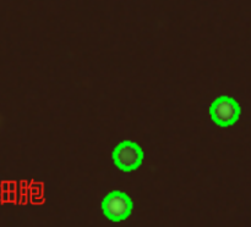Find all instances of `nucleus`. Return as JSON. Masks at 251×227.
I'll use <instances>...</instances> for the list:
<instances>
[{
  "label": "nucleus",
  "mask_w": 251,
  "mask_h": 227,
  "mask_svg": "<svg viewBox=\"0 0 251 227\" xmlns=\"http://www.w3.org/2000/svg\"><path fill=\"white\" fill-rule=\"evenodd\" d=\"M103 214L112 221H123L127 219L132 211V202L127 194L123 192L109 193L102 203Z\"/></svg>",
  "instance_id": "2"
},
{
  "label": "nucleus",
  "mask_w": 251,
  "mask_h": 227,
  "mask_svg": "<svg viewBox=\"0 0 251 227\" xmlns=\"http://www.w3.org/2000/svg\"><path fill=\"white\" fill-rule=\"evenodd\" d=\"M113 160L118 168L129 172L136 170L141 165L144 160V153L134 142H122L115 146L113 151Z\"/></svg>",
  "instance_id": "1"
},
{
  "label": "nucleus",
  "mask_w": 251,
  "mask_h": 227,
  "mask_svg": "<svg viewBox=\"0 0 251 227\" xmlns=\"http://www.w3.org/2000/svg\"><path fill=\"white\" fill-rule=\"evenodd\" d=\"M210 115L218 126H232L239 119L240 106L233 98L220 97L211 105Z\"/></svg>",
  "instance_id": "3"
}]
</instances>
